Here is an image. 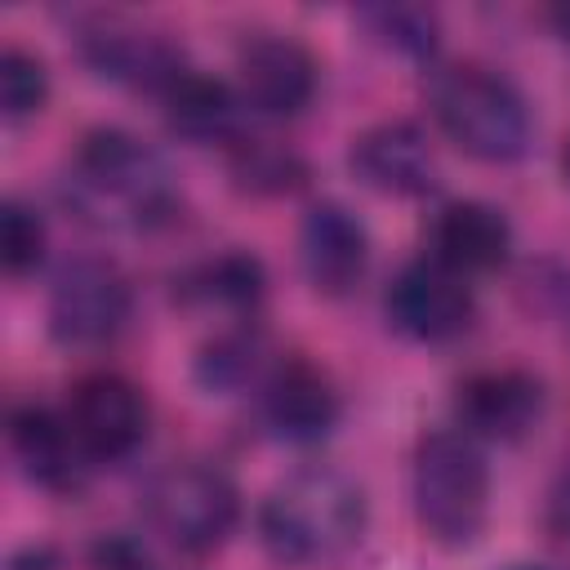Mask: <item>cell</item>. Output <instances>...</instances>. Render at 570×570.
Listing matches in <instances>:
<instances>
[{
  "mask_svg": "<svg viewBox=\"0 0 570 570\" xmlns=\"http://www.w3.org/2000/svg\"><path fill=\"white\" fill-rule=\"evenodd\" d=\"M58 196L94 232L147 236L178 214V183L165 156L129 129H89L58 178Z\"/></svg>",
  "mask_w": 570,
  "mask_h": 570,
  "instance_id": "obj_1",
  "label": "cell"
},
{
  "mask_svg": "<svg viewBox=\"0 0 570 570\" xmlns=\"http://www.w3.org/2000/svg\"><path fill=\"white\" fill-rule=\"evenodd\" d=\"M365 521V490L347 472L312 463L272 485L258 508V543L276 566H325L361 543Z\"/></svg>",
  "mask_w": 570,
  "mask_h": 570,
  "instance_id": "obj_2",
  "label": "cell"
},
{
  "mask_svg": "<svg viewBox=\"0 0 570 570\" xmlns=\"http://www.w3.org/2000/svg\"><path fill=\"white\" fill-rule=\"evenodd\" d=\"M428 107L441 134L481 165H512L530 151L534 120L525 94L485 67H441L428 85Z\"/></svg>",
  "mask_w": 570,
  "mask_h": 570,
  "instance_id": "obj_3",
  "label": "cell"
},
{
  "mask_svg": "<svg viewBox=\"0 0 570 570\" xmlns=\"http://www.w3.org/2000/svg\"><path fill=\"white\" fill-rule=\"evenodd\" d=\"M414 517L441 548H468L490 521V463L459 428H436L414 450Z\"/></svg>",
  "mask_w": 570,
  "mask_h": 570,
  "instance_id": "obj_4",
  "label": "cell"
},
{
  "mask_svg": "<svg viewBox=\"0 0 570 570\" xmlns=\"http://www.w3.org/2000/svg\"><path fill=\"white\" fill-rule=\"evenodd\" d=\"M142 521L178 552L209 557L240 525V490L209 459H174L142 485Z\"/></svg>",
  "mask_w": 570,
  "mask_h": 570,
  "instance_id": "obj_5",
  "label": "cell"
},
{
  "mask_svg": "<svg viewBox=\"0 0 570 570\" xmlns=\"http://www.w3.org/2000/svg\"><path fill=\"white\" fill-rule=\"evenodd\" d=\"M76 58L111 85H125L134 94H151L156 102L191 71L183 49L151 27H138L120 13H89L76 22Z\"/></svg>",
  "mask_w": 570,
  "mask_h": 570,
  "instance_id": "obj_6",
  "label": "cell"
},
{
  "mask_svg": "<svg viewBox=\"0 0 570 570\" xmlns=\"http://www.w3.org/2000/svg\"><path fill=\"white\" fill-rule=\"evenodd\" d=\"M134 321V285L111 258H76L49 285V334L62 347H107Z\"/></svg>",
  "mask_w": 570,
  "mask_h": 570,
  "instance_id": "obj_7",
  "label": "cell"
},
{
  "mask_svg": "<svg viewBox=\"0 0 570 570\" xmlns=\"http://www.w3.org/2000/svg\"><path fill=\"white\" fill-rule=\"evenodd\" d=\"M383 312L401 338L441 347L472 330L476 298H472L468 276L450 272L436 258H414L392 276L387 294H383Z\"/></svg>",
  "mask_w": 570,
  "mask_h": 570,
  "instance_id": "obj_8",
  "label": "cell"
},
{
  "mask_svg": "<svg viewBox=\"0 0 570 570\" xmlns=\"http://www.w3.org/2000/svg\"><path fill=\"white\" fill-rule=\"evenodd\" d=\"M316 80H321V67H316L312 49L294 36L258 31L236 53V89H240L245 107L258 116L289 120V116L307 111L316 98Z\"/></svg>",
  "mask_w": 570,
  "mask_h": 570,
  "instance_id": "obj_9",
  "label": "cell"
},
{
  "mask_svg": "<svg viewBox=\"0 0 570 570\" xmlns=\"http://www.w3.org/2000/svg\"><path fill=\"white\" fill-rule=\"evenodd\" d=\"M67 423L80 441V450L89 454V463H120L129 459L142 441H147V396L120 379V374H89L71 387L67 396Z\"/></svg>",
  "mask_w": 570,
  "mask_h": 570,
  "instance_id": "obj_10",
  "label": "cell"
},
{
  "mask_svg": "<svg viewBox=\"0 0 570 570\" xmlns=\"http://www.w3.org/2000/svg\"><path fill=\"white\" fill-rule=\"evenodd\" d=\"M543 383L525 370H481L459 383L454 392V419L459 432L476 445H517L525 441L543 419Z\"/></svg>",
  "mask_w": 570,
  "mask_h": 570,
  "instance_id": "obj_11",
  "label": "cell"
},
{
  "mask_svg": "<svg viewBox=\"0 0 570 570\" xmlns=\"http://www.w3.org/2000/svg\"><path fill=\"white\" fill-rule=\"evenodd\" d=\"M258 419L285 445H316L338 428L343 401L312 361H281L258 387Z\"/></svg>",
  "mask_w": 570,
  "mask_h": 570,
  "instance_id": "obj_12",
  "label": "cell"
},
{
  "mask_svg": "<svg viewBox=\"0 0 570 570\" xmlns=\"http://www.w3.org/2000/svg\"><path fill=\"white\" fill-rule=\"evenodd\" d=\"M352 174L392 200H419L436 187V156L419 125L410 120H379L352 138L347 151Z\"/></svg>",
  "mask_w": 570,
  "mask_h": 570,
  "instance_id": "obj_13",
  "label": "cell"
},
{
  "mask_svg": "<svg viewBox=\"0 0 570 570\" xmlns=\"http://www.w3.org/2000/svg\"><path fill=\"white\" fill-rule=\"evenodd\" d=\"M298 263L316 294L347 298L370 267V236L361 218L338 200L312 205L298 223Z\"/></svg>",
  "mask_w": 570,
  "mask_h": 570,
  "instance_id": "obj_14",
  "label": "cell"
},
{
  "mask_svg": "<svg viewBox=\"0 0 570 570\" xmlns=\"http://www.w3.org/2000/svg\"><path fill=\"white\" fill-rule=\"evenodd\" d=\"M9 450L22 468V476L49 494H80L94 463L80 450L67 414L49 405H18L9 414Z\"/></svg>",
  "mask_w": 570,
  "mask_h": 570,
  "instance_id": "obj_15",
  "label": "cell"
},
{
  "mask_svg": "<svg viewBox=\"0 0 570 570\" xmlns=\"http://www.w3.org/2000/svg\"><path fill=\"white\" fill-rule=\"evenodd\" d=\"M160 116H165V129L187 147H232L245 134L240 89L196 67L160 98Z\"/></svg>",
  "mask_w": 570,
  "mask_h": 570,
  "instance_id": "obj_16",
  "label": "cell"
},
{
  "mask_svg": "<svg viewBox=\"0 0 570 570\" xmlns=\"http://www.w3.org/2000/svg\"><path fill=\"white\" fill-rule=\"evenodd\" d=\"M512 254V223L490 200H450L432 223V258L459 276L494 272Z\"/></svg>",
  "mask_w": 570,
  "mask_h": 570,
  "instance_id": "obj_17",
  "label": "cell"
},
{
  "mask_svg": "<svg viewBox=\"0 0 570 570\" xmlns=\"http://www.w3.org/2000/svg\"><path fill=\"white\" fill-rule=\"evenodd\" d=\"M174 298L183 307H200V312H223V316H254L267 298V267L258 254L249 249H227L214 254L205 263H191L178 281H174Z\"/></svg>",
  "mask_w": 570,
  "mask_h": 570,
  "instance_id": "obj_18",
  "label": "cell"
},
{
  "mask_svg": "<svg viewBox=\"0 0 570 570\" xmlns=\"http://www.w3.org/2000/svg\"><path fill=\"white\" fill-rule=\"evenodd\" d=\"M281 361L272 356V343L258 325H232L223 334H214L200 356H196V383L209 396H240V392H258L267 383V374Z\"/></svg>",
  "mask_w": 570,
  "mask_h": 570,
  "instance_id": "obj_19",
  "label": "cell"
},
{
  "mask_svg": "<svg viewBox=\"0 0 570 570\" xmlns=\"http://www.w3.org/2000/svg\"><path fill=\"white\" fill-rule=\"evenodd\" d=\"M227 174H232V187H236V191L258 196V200L294 196V191H303L307 178H312L307 160H303L289 142L258 138V134H240V138L227 147Z\"/></svg>",
  "mask_w": 570,
  "mask_h": 570,
  "instance_id": "obj_20",
  "label": "cell"
},
{
  "mask_svg": "<svg viewBox=\"0 0 570 570\" xmlns=\"http://www.w3.org/2000/svg\"><path fill=\"white\" fill-rule=\"evenodd\" d=\"M356 22L365 27V36L374 45H383L387 53L410 58V62H432L441 49V13L428 4H401V0L365 4V9H356Z\"/></svg>",
  "mask_w": 570,
  "mask_h": 570,
  "instance_id": "obj_21",
  "label": "cell"
},
{
  "mask_svg": "<svg viewBox=\"0 0 570 570\" xmlns=\"http://www.w3.org/2000/svg\"><path fill=\"white\" fill-rule=\"evenodd\" d=\"M49 102V71L36 53L9 45L0 53V116L9 125H22L27 116H40Z\"/></svg>",
  "mask_w": 570,
  "mask_h": 570,
  "instance_id": "obj_22",
  "label": "cell"
},
{
  "mask_svg": "<svg viewBox=\"0 0 570 570\" xmlns=\"http://www.w3.org/2000/svg\"><path fill=\"white\" fill-rule=\"evenodd\" d=\"M45 249H49V232H45L40 209H31L27 200L9 196L0 205V263H4V272L13 281L31 276L45 263Z\"/></svg>",
  "mask_w": 570,
  "mask_h": 570,
  "instance_id": "obj_23",
  "label": "cell"
},
{
  "mask_svg": "<svg viewBox=\"0 0 570 570\" xmlns=\"http://www.w3.org/2000/svg\"><path fill=\"white\" fill-rule=\"evenodd\" d=\"M89 570H165L134 534H102L89 548Z\"/></svg>",
  "mask_w": 570,
  "mask_h": 570,
  "instance_id": "obj_24",
  "label": "cell"
},
{
  "mask_svg": "<svg viewBox=\"0 0 570 570\" xmlns=\"http://www.w3.org/2000/svg\"><path fill=\"white\" fill-rule=\"evenodd\" d=\"M543 517H548V530H552L557 539H570V472H561V476L552 481Z\"/></svg>",
  "mask_w": 570,
  "mask_h": 570,
  "instance_id": "obj_25",
  "label": "cell"
},
{
  "mask_svg": "<svg viewBox=\"0 0 570 570\" xmlns=\"http://www.w3.org/2000/svg\"><path fill=\"white\" fill-rule=\"evenodd\" d=\"M58 552L49 543H22L13 557H9V570H58Z\"/></svg>",
  "mask_w": 570,
  "mask_h": 570,
  "instance_id": "obj_26",
  "label": "cell"
},
{
  "mask_svg": "<svg viewBox=\"0 0 570 570\" xmlns=\"http://www.w3.org/2000/svg\"><path fill=\"white\" fill-rule=\"evenodd\" d=\"M543 18H548V27H552V31H557V36L570 45V4H552Z\"/></svg>",
  "mask_w": 570,
  "mask_h": 570,
  "instance_id": "obj_27",
  "label": "cell"
},
{
  "mask_svg": "<svg viewBox=\"0 0 570 570\" xmlns=\"http://www.w3.org/2000/svg\"><path fill=\"white\" fill-rule=\"evenodd\" d=\"M561 169H566V178H570V142H566V156H561Z\"/></svg>",
  "mask_w": 570,
  "mask_h": 570,
  "instance_id": "obj_28",
  "label": "cell"
},
{
  "mask_svg": "<svg viewBox=\"0 0 570 570\" xmlns=\"http://www.w3.org/2000/svg\"><path fill=\"white\" fill-rule=\"evenodd\" d=\"M512 570H543V566H512Z\"/></svg>",
  "mask_w": 570,
  "mask_h": 570,
  "instance_id": "obj_29",
  "label": "cell"
}]
</instances>
